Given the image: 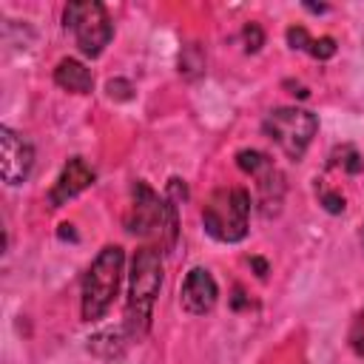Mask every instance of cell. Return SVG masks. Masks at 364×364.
<instances>
[{
  "label": "cell",
  "mask_w": 364,
  "mask_h": 364,
  "mask_svg": "<svg viewBox=\"0 0 364 364\" xmlns=\"http://www.w3.org/2000/svg\"><path fill=\"white\" fill-rule=\"evenodd\" d=\"M318 119L304 108H276L264 117V134L290 156L299 159L316 136Z\"/></svg>",
  "instance_id": "cell-6"
},
{
  "label": "cell",
  "mask_w": 364,
  "mask_h": 364,
  "mask_svg": "<svg viewBox=\"0 0 364 364\" xmlns=\"http://www.w3.org/2000/svg\"><path fill=\"white\" fill-rule=\"evenodd\" d=\"M168 193L173 196L171 202H179V199H185V196H188V191H185L182 179H171V182H168Z\"/></svg>",
  "instance_id": "cell-20"
},
{
  "label": "cell",
  "mask_w": 364,
  "mask_h": 364,
  "mask_svg": "<svg viewBox=\"0 0 364 364\" xmlns=\"http://www.w3.org/2000/svg\"><path fill=\"white\" fill-rule=\"evenodd\" d=\"M91 182H94V171L85 165V159L74 156V159H68V165H65L63 173L57 176L54 188H51V193H48V202H51L54 208H60L63 202H68V199H74L80 191H85Z\"/></svg>",
  "instance_id": "cell-9"
},
{
  "label": "cell",
  "mask_w": 364,
  "mask_h": 364,
  "mask_svg": "<svg viewBox=\"0 0 364 364\" xmlns=\"http://www.w3.org/2000/svg\"><path fill=\"white\" fill-rule=\"evenodd\" d=\"M236 165H239L245 173H253V176H256L262 168L270 165V159H267L262 151H253V148H250V151H239V154H236Z\"/></svg>",
  "instance_id": "cell-13"
},
{
  "label": "cell",
  "mask_w": 364,
  "mask_h": 364,
  "mask_svg": "<svg viewBox=\"0 0 364 364\" xmlns=\"http://www.w3.org/2000/svg\"><path fill=\"white\" fill-rule=\"evenodd\" d=\"M321 205H324L330 213H341V210H344V196L327 191V193H321Z\"/></svg>",
  "instance_id": "cell-19"
},
{
  "label": "cell",
  "mask_w": 364,
  "mask_h": 364,
  "mask_svg": "<svg viewBox=\"0 0 364 364\" xmlns=\"http://www.w3.org/2000/svg\"><path fill=\"white\" fill-rule=\"evenodd\" d=\"M287 43L293 46V48H310V34H307V28L304 26H290L287 28Z\"/></svg>",
  "instance_id": "cell-16"
},
{
  "label": "cell",
  "mask_w": 364,
  "mask_h": 364,
  "mask_svg": "<svg viewBox=\"0 0 364 364\" xmlns=\"http://www.w3.org/2000/svg\"><path fill=\"white\" fill-rule=\"evenodd\" d=\"M361 245H364V228H361Z\"/></svg>",
  "instance_id": "cell-23"
},
{
  "label": "cell",
  "mask_w": 364,
  "mask_h": 364,
  "mask_svg": "<svg viewBox=\"0 0 364 364\" xmlns=\"http://www.w3.org/2000/svg\"><path fill=\"white\" fill-rule=\"evenodd\" d=\"M250 264H253V270H256L259 276H264V273H267V262H264V259H259V256H253V259H250Z\"/></svg>",
  "instance_id": "cell-21"
},
{
  "label": "cell",
  "mask_w": 364,
  "mask_h": 364,
  "mask_svg": "<svg viewBox=\"0 0 364 364\" xmlns=\"http://www.w3.org/2000/svg\"><path fill=\"white\" fill-rule=\"evenodd\" d=\"M216 296H219L216 282L205 267H193L185 276V282H182V307L188 313H193V316L208 313L216 304Z\"/></svg>",
  "instance_id": "cell-8"
},
{
  "label": "cell",
  "mask_w": 364,
  "mask_h": 364,
  "mask_svg": "<svg viewBox=\"0 0 364 364\" xmlns=\"http://www.w3.org/2000/svg\"><path fill=\"white\" fill-rule=\"evenodd\" d=\"M105 88H108V97L111 100H131V91H134L128 80H108Z\"/></svg>",
  "instance_id": "cell-17"
},
{
  "label": "cell",
  "mask_w": 364,
  "mask_h": 364,
  "mask_svg": "<svg viewBox=\"0 0 364 364\" xmlns=\"http://www.w3.org/2000/svg\"><path fill=\"white\" fill-rule=\"evenodd\" d=\"M341 154H344V159H336V162H341V165H344L350 173H358V171H361V156L355 154V148L344 145V148H341Z\"/></svg>",
  "instance_id": "cell-18"
},
{
  "label": "cell",
  "mask_w": 364,
  "mask_h": 364,
  "mask_svg": "<svg viewBox=\"0 0 364 364\" xmlns=\"http://www.w3.org/2000/svg\"><path fill=\"white\" fill-rule=\"evenodd\" d=\"M250 196L242 188H219L202 210L205 230L219 242H239L247 233Z\"/></svg>",
  "instance_id": "cell-4"
},
{
  "label": "cell",
  "mask_w": 364,
  "mask_h": 364,
  "mask_svg": "<svg viewBox=\"0 0 364 364\" xmlns=\"http://www.w3.org/2000/svg\"><path fill=\"white\" fill-rule=\"evenodd\" d=\"M307 51H310L316 60H330V57L336 54V40H333V37H318V40L310 43Z\"/></svg>",
  "instance_id": "cell-14"
},
{
  "label": "cell",
  "mask_w": 364,
  "mask_h": 364,
  "mask_svg": "<svg viewBox=\"0 0 364 364\" xmlns=\"http://www.w3.org/2000/svg\"><path fill=\"white\" fill-rule=\"evenodd\" d=\"M63 20H65V28H71V34H74L77 48L85 57L102 54V48L108 46V40L114 34L108 11L97 0H74V3H68Z\"/></svg>",
  "instance_id": "cell-5"
},
{
  "label": "cell",
  "mask_w": 364,
  "mask_h": 364,
  "mask_svg": "<svg viewBox=\"0 0 364 364\" xmlns=\"http://www.w3.org/2000/svg\"><path fill=\"white\" fill-rule=\"evenodd\" d=\"M122 262H125V253L117 245L102 247L100 256L91 262V267L82 279V318L85 321L100 318L111 307L117 287H119Z\"/></svg>",
  "instance_id": "cell-3"
},
{
  "label": "cell",
  "mask_w": 364,
  "mask_h": 364,
  "mask_svg": "<svg viewBox=\"0 0 364 364\" xmlns=\"http://www.w3.org/2000/svg\"><path fill=\"white\" fill-rule=\"evenodd\" d=\"M54 82L60 88H65V91L88 94L91 85H94V77L80 60H60V65L54 68Z\"/></svg>",
  "instance_id": "cell-10"
},
{
  "label": "cell",
  "mask_w": 364,
  "mask_h": 364,
  "mask_svg": "<svg viewBox=\"0 0 364 364\" xmlns=\"http://www.w3.org/2000/svg\"><path fill=\"white\" fill-rule=\"evenodd\" d=\"M162 284V262L154 247H139L131 262V290H128V310L125 324L134 336L148 330L151 307Z\"/></svg>",
  "instance_id": "cell-2"
},
{
  "label": "cell",
  "mask_w": 364,
  "mask_h": 364,
  "mask_svg": "<svg viewBox=\"0 0 364 364\" xmlns=\"http://www.w3.org/2000/svg\"><path fill=\"white\" fill-rule=\"evenodd\" d=\"M31 165H34V151L31 145L14 134L11 128H0V173L9 185H17L23 182L28 173H31Z\"/></svg>",
  "instance_id": "cell-7"
},
{
  "label": "cell",
  "mask_w": 364,
  "mask_h": 364,
  "mask_svg": "<svg viewBox=\"0 0 364 364\" xmlns=\"http://www.w3.org/2000/svg\"><path fill=\"white\" fill-rule=\"evenodd\" d=\"M63 230H60V236H74V230H71V225H60Z\"/></svg>",
  "instance_id": "cell-22"
},
{
  "label": "cell",
  "mask_w": 364,
  "mask_h": 364,
  "mask_svg": "<svg viewBox=\"0 0 364 364\" xmlns=\"http://www.w3.org/2000/svg\"><path fill=\"white\" fill-rule=\"evenodd\" d=\"M128 230L134 236L154 239L162 250H171L176 245V233H179L176 205L171 199H159L145 182H136L131 213H128Z\"/></svg>",
  "instance_id": "cell-1"
},
{
  "label": "cell",
  "mask_w": 364,
  "mask_h": 364,
  "mask_svg": "<svg viewBox=\"0 0 364 364\" xmlns=\"http://www.w3.org/2000/svg\"><path fill=\"white\" fill-rule=\"evenodd\" d=\"M259 179V199H262V210L264 213H273L279 210V202H282V193H284V182H282V173L273 168V162L267 168H262L256 173Z\"/></svg>",
  "instance_id": "cell-11"
},
{
  "label": "cell",
  "mask_w": 364,
  "mask_h": 364,
  "mask_svg": "<svg viewBox=\"0 0 364 364\" xmlns=\"http://www.w3.org/2000/svg\"><path fill=\"white\" fill-rule=\"evenodd\" d=\"M202 68H205V57H202L199 46H188V48L182 51V57H179V71L193 80V77L202 74Z\"/></svg>",
  "instance_id": "cell-12"
},
{
  "label": "cell",
  "mask_w": 364,
  "mask_h": 364,
  "mask_svg": "<svg viewBox=\"0 0 364 364\" xmlns=\"http://www.w3.org/2000/svg\"><path fill=\"white\" fill-rule=\"evenodd\" d=\"M242 37H245V48H247V51H259L262 43H264V31H262L256 23H247L245 31H242Z\"/></svg>",
  "instance_id": "cell-15"
}]
</instances>
